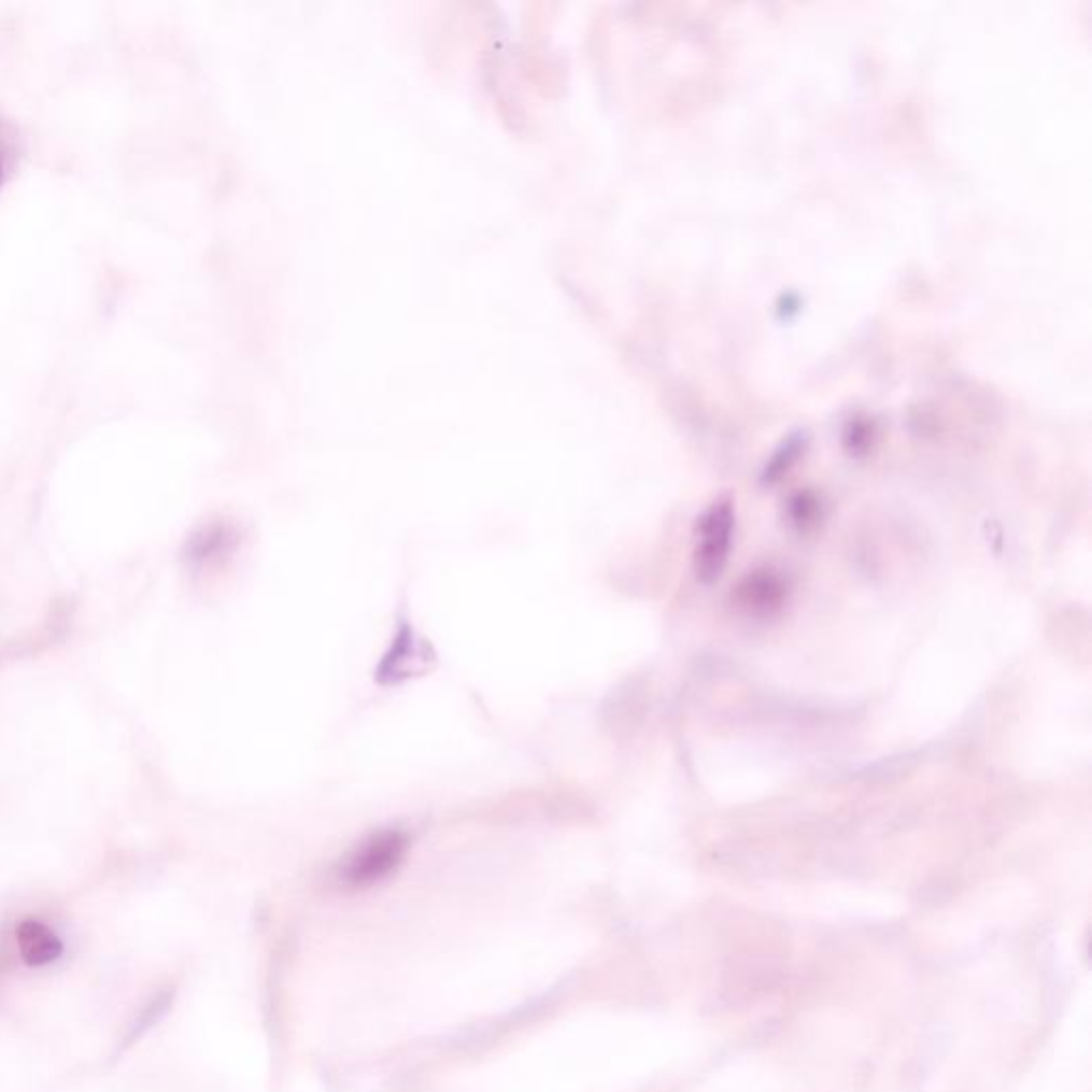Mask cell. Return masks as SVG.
Instances as JSON below:
<instances>
[{
    "label": "cell",
    "instance_id": "5",
    "mask_svg": "<svg viewBox=\"0 0 1092 1092\" xmlns=\"http://www.w3.org/2000/svg\"><path fill=\"white\" fill-rule=\"evenodd\" d=\"M798 451H800V442H790V444H785V451H781V455H777V457H775V462L770 464V468H768V472H766L768 481H772L777 474H781L783 470H788V468H790V464L796 459Z\"/></svg>",
    "mask_w": 1092,
    "mask_h": 1092
},
{
    "label": "cell",
    "instance_id": "4",
    "mask_svg": "<svg viewBox=\"0 0 1092 1092\" xmlns=\"http://www.w3.org/2000/svg\"><path fill=\"white\" fill-rule=\"evenodd\" d=\"M740 598L747 607L766 610L781 602L783 585L772 575H755L749 577L747 583L740 587Z\"/></svg>",
    "mask_w": 1092,
    "mask_h": 1092
},
{
    "label": "cell",
    "instance_id": "1",
    "mask_svg": "<svg viewBox=\"0 0 1092 1092\" xmlns=\"http://www.w3.org/2000/svg\"><path fill=\"white\" fill-rule=\"evenodd\" d=\"M732 534H734V506L729 499H720L698 521L694 570L700 583L709 585L722 577L728 562Z\"/></svg>",
    "mask_w": 1092,
    "mask_h": 1092
},
{
    "label": "cell",
    "instance_id": "3",
    "mask_svg": "<svg viewBox=\"0 0 1092 1092\" xmlns=\"http://www.w3.org/2000/svg\"><path fill=\"white\" fill-rule=\"evenodd\" d=\"M15 944H17L22 961L32 969L49 967V965L58 963L65 954L62 939L47 924L32 920V918L22 920L17 924Z\"/></svg>",
    "mask_w": 1092,
    "mask_h": 1092
},
{
    "label": "cell",
    "instance_id": "2",
    "mask_svg": "<svg viewBox=\"0 0 1092 1092\" xmlns=\"http://www.w3.org/2000/svg\"><path fill=\"white\" fill-rule=\"evenodd\" d=\"M408 850V839L403 833L386 831L369 837L364 846H359L342 868L344 883L353 888L371 885L386 875H391Z\"/></svg>",
    "mask_w": 1092,
    "mask_h": 1092
}]
</instances>
